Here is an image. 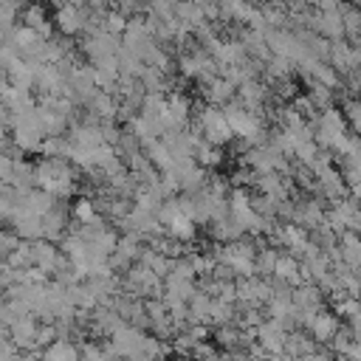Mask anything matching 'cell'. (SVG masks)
<instances>
[{
	"label": "cell",
	"instance_id": "1",
	"mask_svg": "<svg viewBox=\"0 0 361 361\" xmlns=\"http://www.w3.org/2000/svg\"><path fill=\"white\" fill-rule=\"evenodd\" d=\"M110 353L116 358H124V361H155L164 353V347L158 338L144 336L141 330L124 324L121 330H116L110 336Z\"/></svg>",
	"mask_w": 361,
	"mask_h": 361
},
{
	"label": "cell",
	"instance_id": "2",
	"mask_svg": "<svg viewBox=\"0 0 361 361\" xmlns=\"http://www.w3.org/2000/svg\"><path fill=\"white\" fill-rule=\"evenodd\" d=\"M285 324L282 322H276V319H271V322H262L259 327H257V344L268 353V355H279V353H285Z\"/></svg>",
	"mask_w": 361,
	"mask_h": 361
},
{
	"label": "cell",
	"instance_id": "3",
	"mask_svg": "<svg viewBox=\"0 0 361 361\" xmlns=\"http://www.w3.org/2000/svg\"><path fill=\"white\" fill-rule=\"evenodd\" d=\"M307 330H310V338L316 344H324V341H333L338 336V322L333 313H313L305 319Z\"/></svg>",
	"mask_w": 361,
	"mask_h": 361
},
{
	"label": "cell",
	"instance_id": "4",
	"mask_svg": "<svg viewBox=\"0 0 361 361\" xmlns=\"http://www.w3.org/2000/svg\"><path fill=\"white\" fill-rule=\"evenodd\" d=\"M39 330L42 327H37V322L31 319V316H23V319H17L11 327H8V333H11V341L23 350H34L37 347V341H39Z\"/></svg>",
	"mask_w": 361,
	"mask_h": 361
},
{
	"label": "cell",
	"instance_id": "5",
	"mask_svg": "<svg viewBox=\"0 0 361 361\" xmlns=\"http://www.w3.org/2000/svg\"><path fill=\"white\" fill-rule=\"evenodd\" d=\"M39 361H82V353H79V347L73 341L56 338V341H51L42 350V358Z\"/></svg>",
	"mask_w": 361,
	"mask_h": 361
},
{
	"label": "cell",
	"instance_id": "6",
	"mask_svg": "<svg viewBox=\"0 0 361 361\" xmlns=\"http://www.w3.org/2000/svg\"><path fill=\"white\" fill-rule=\"evenodd\" d=\"M203 130H206L209 141L220 144V141H226V138H228L231 124H228V118H226V116H220L217 110H209V113H203Z\"/></svg>",
	"mask_w": 361,
	"mask_h": 361
},
{
	"label": "cell",
	"instance_id": "7",
	"mask_svg": "<svg viewBox=\"0 0 361 361\" xmlns=\"http://www.w3.org/2000/svg\"><path fill=\"white\" fill-rule=\"evenodd\" d=\"M228 124H231V130H237L240 135H245V138H257V133H259V124H257V118L254 116H248L245 110H228Z\"/></svg>",
	"mask_w": 361,
	"mask_h": 361
},
{
	"label": "cell",
	"instance_id": "8",
	"mask_svg": "<svg viewBox=\"0 0 361 361\" xmlns=\"http://www.w3.org/2000/svg\"><path fill=\"white\" fill-rule=\"evenodd\" d=\"M223 259H226V265H228V268H234L237 274H251V268H254L251 251H248V248H243V245H231V248L223 254Z\"/></svg>",
	"mask_w": 361,
	"mask_h": 361
},
{
	"label": "cell",
	"instance_id": "9",
	"mask_svg": "<svg viewBox=\"0 0 361 361\" xmlns=\"http://www.w3.org/2000/svg\"><path fill=\"white\" fill-rule=\"evenodd\" d=\"M285 353L296 355V361L307 353H313V338H302V336H288L285 338Z\"/></svg>",
	"mask_w": 361,
	"mask_h": 361
},
{
	"label": "cell",
	"instance_id": "10",
	"mask_svg": "<svg viewBox=\"0 0 361 361\" xmlns=\"http://www.w3.org/2000/svg\"><path fill=\"white\" fill-rule=\"evenodd\" d=\"M237 290H240V296L245 302H262V299H268V288L262 282H254V279L251 282H243Z\"/></svg>",
	"mask_w": 361,
	"mask_h": 361
},
{
	"label": "cell",
	"instance_id": "11",
	"mask_svg": "<svg viewBox=\"0 0 361 361\" xmlns=\"http://www.w3.org/2000/svg\"><path fill=\"white\" fill-rule=\"evenodd\" d=\"M192 319L195 322H206V319H212V302H209V296H203V293H197V296H192Z\"/></svg>",
	"mask_w": 361,
	"mask_h": 361
},
{
	"label": "cell",
	"instance_id": "12",
	"mask_svg": "<svg viewBox=\"0 0 361 361\" xmlns=\"http://www.w3.org/2000/svg\"><path fill=\"white\" fill-rule=\"evenodd\" d=\"M31 257H34V262H37L39 268H45V271H51V268L56 265V254H54L51 245H37V248L31 251Z\"/></svg>",
	"mask_w": 361,
	"mask_h": 361
},
{
	"label": "cell",
	"instance_id": "13",
	"mask_svg": "<svg viewBox=\"0 0 361 361\" xmlns=\"http://www.w3.org/2000/svg\"><path fill=\"white\" fill-rule=\"evenodd\" d=\"M276 276L282 279H296V262L290 257H279L276 259Z\"/></svg>",
	"mask_w": 361,
	"mask_h": 361
},
{
	"label": "cell",
	"instance_id": "14",
	"mask_svg": "<svg viewBox=\"0 0 361 361\" xmlns=\"http://www.w3.org/2000/svg\"><path fill=\"white\" fill-rule=\"evenodd\" d=\"M344 248H347L344 257H347L353 265H361V243H358L355 237H347V240H344Z\"/></svg>",
	"mask_w": 361,
	"mask_h": 361
},
{
	"label": "cell",
	"instance_id": "15",
	"mask_svg": "<svg viewBox=\"0 0 361 361\" xmlns=\"http://www.w3.org/2000/svg\"><path fill=\"white\" fill-rule=\"evenodd\" d=\"M228 316H231V307L226 302H212V319L214 322H228Z\"/></svg>",
	"mask_w": 361,
	"mask_h": 361
},
{
	"label": "cell",
	"instance_id": "16",
	"mask_svg": "<svg viewBox=\"0 0 361 361\" xmlns=\"http://www.w3.org/2000/svg\"><path fill=\"white\" fill-rule=\"evenodd\" d=\"M220 344H226V347L240 344V333L237 330H220Z\"/></svg>",
	"mask_w": 361,
	"mask_h": 361
},
{
	"label": "cell",
	"instance_id": "17",
	"mask_svg": "<svg viewBox=\"0 0 361 361\" xmlns=\"http://www.w3.org/2000/svg\"><path fill=\"white\" fill-rule=\"evenodd\" d=\"M350 336L361 344V313H355V316L350 319Z\"/></svg>",
	"mask_w": 361,
	"mask_h": 361
},
{
	"label": "cell",
	"instance_id": "18",
	"mask_svg": "<svg viewBox=\"0 0 361 361\" xmlns=\"http://www.w3.org/2000/svg\"><path fill=\"white\" fill-rule=\"evenodd\" d=\"M299 361H330V355H327V353H307V355H302Z\"/></svg>",
	"mask_w": 361,
	"mask_h": 361
}]
</instances>
